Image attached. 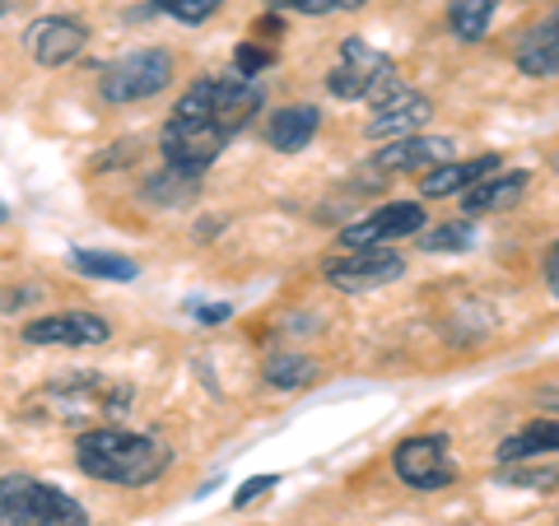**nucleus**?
I'll return each instance as SVG.
<instances>
[{"label": "nucleus", "mask_w": 559, "mask_h": 526, "mask_svg": "<svg viewBox=\"0 0 559 526\" xmlns=\"http://www.w3.org/2000/svg\"><path fill=\"white\" fill-rule=\"evenodd\" d=\"M75 462L84 476H94L103 485L140 489L168 470V447H159L154 438L131 433V429H90L75 447Z\"/></svg>", "instance_id": "obj_1"}, {"label": "nucleus", "mask_w": 559, "mask_h": 526, "mask_svg": "<svg viewBox=\"0 0 559 526\" xmlns=\"http://www.w3.org/2000/svg\"><path fill=\"white\" fill-rule=\"evenodd\" d=\"M178 117H197L210 121L219 131H242L248 121L261 112V84L242 80V75H219V80H197L191 89L178 98Z\"/></svg>", "instance_id": "obj_2"}, {"label": "nucleus", "mask_w": 559, "mask_h": 526, "mask_svg": "<svg viewBox=\"0 0 559 526\" xmlns=\"http://www.w3.org/2000/svg\"><path fill=\"white\" fill-rule=\"evenodd\" d=\"M0 526H90V513L57 485L5 476L0 480Z\"/></svg>", "instance_id": "obj_3"}, {"label": "nucleus", "mask_w": 559, "mask_h": 526, "mask_svg": "<svg viewBox=\"0 0 559 526\" xmlns=\"http://www.w3.org/2000/svg\"><path fill=\"white\" fill-rule=\"evenodd\" d=\"M326 89L345 98V103H388L401 84H396V65L392 57H382L378 47H369L364 38H349L341 47V61L331 65V75H326Z\"/></svg>", "instance_id": "obj_4"}, {"label": "nucleus", "mask_w": 559, "mask_h": 526, "mask_svg": "<svg viewBox=\"0 0 559 526\" xmlns=\"http://www.w3.org/2000/svg\"><path fill=\"white\" fill-rule=\"evenodd\" d=\"M168 80H173V57L159 47H145V51H131V57H121L103 70L98 89L108 103H140V98L164 94Z\"/></svg>", "instance_id": "obj_5"}, {"label": "nucleus", "mask_w": 559, "mask_h": 526, "mask_svg": "<svg viewBox=\"0 0 559 526\" xmlns=\"http://www.w3.org/2000/svg\"><path fill=\"white\" fill-rule=\"evenodd\" d=\"M322 275H326V285L341 294H369V289H382L406 275V261L392 248H345L341 256L326 261Z\"/></svg>", "instance_id": "obj_6"}, {"label": "nucleus", "mask_w": 559, "mask_h": 526, "mask_svg": "<svg viewBox=\"0 0 559 526\" xmlns=\"http://www.w3.org/2000/svg\"><path fill=\"white\" fill-rule=\"evenodd\" d=\"M229 145V131L210 127V121L197 117H168L164 127V164L168 168H182V172H205L210 164L219 159V150Z\"/></svg>", "instance_id": "obj_7"}, {"label": "nucleus", "mask_w": 559, "mask_h": 526, "mask_svg": "<svg viewBox=\"0 0 559 526\" xmlns=\"http://www.w3.org/2000/svg\"><path fill=\"white\" fill-rule=\"evenodd\" d=\"M396 476L411 489H448L452 485V462H448V438L443 433H419L396 447Z\"/></svg>", "instance_id": "obj_8"}, {"label": "nucleus", "mask_w": 559, "mask_h": 526, "mask_svg": "<svg viewBox=\"0 0 559 526\" xmlns=\"http://www.w3.org/2000/svg\"><path fill=\"white\" fill-rule=\"evenodd\" d=\"M419 224H425V210L415 201H392L373 210V215L355 219L349 229H341V248H388L396 238H415Z\"/></svg>", "instance_id": "obj_9"}, {"label": "nucleus", "mask_w": 559, "mask_h": 526, "mask_svg": "<svg viewBox=\"0 0 559 526\" xmlns=\"http://www.w3.org/2000/svg\"><path fill=\"white\" fill-rule=\"evenodd\" d=\"M84 43H90V33H84L80 20H70V14H43V20H33L24 28V47L28 57L38 65H70L84 51Z\"/></svg>", "instance_id": "obj_10"}, {"label": "nucleus", "mask_w": 559, "mask_h": 526, "mask_svg": "<svg viewBox=\"0 0 559 526\" xmlns=\"http://www.w3.org/2000/svg\"><path fill=\"white\" fill-rule=\"evenodd\" d=\"M112 336V326L94 318V312H51L24 326L28 345H66V349H84V345H103Z\"/></svg>", "instance_id": "obj_11"}, {"label": "nucleus", "mask_w": 559, "mask_h": 526, "mask_svg": "<svg viewBox=\"0 0 559 526\" xmlns=\"http://www.w3.org/2000/svg\"><path fill=\"white\" fill-rule=\"evenodd\" d=\"M433 117V108H429V98L425 94H411V89H396L388 103H378V112H373V121H369V135L373 140H401V135H411V131H419L425 121Z\"/></svg>", "instance_id": "obj_12"}, {"label": "nucleus", "mask_w": 559, "mask_h": 526, "mask_svg": "<svg viewBox=\"0 0 559 526\" xmlns=\"http://www.w3.org/2000/svg\"><path fill=\"white\" fill-rule=\"evenodd\" d=\"M489 172H499V154H480V159H452V164L429 168L425 182H419V191H425L429 201H443V196H457V191L476 187L480 178H489Z\"/></svg>", "instance_id": "obj_13"}, {"label": "nucleus", "mask_w": 559, "mask_h": 526, "mask_svg": "<svg viewBox=\"0 0 559 526\" xmlns=\"http://www.w3.org/2000/svg\"><path fill=\"white\" fill-rule=\"evenodd\" d=\"M518 70L532 80L559 75V10H550L546 20L518 43Z\"/></svg>", "instance_id": "obj_14"}, {"label": "nucleus", "mask_w": 559, "mask_h": 526, "mask_svg": "<svg viewBox=\"0 0 559 526\" xmlns=\"http://www.w3.org/2000/svg\"><path fill=\"white\" fill-rule=\"evenodd\" d=\"M452 150V140H425V135H401L378 154L382 172H419V168H439V159Z\"/></svg>", "instance_id": "obj_15"}, {"label": "nucleus", "mask_w": 559, "mask_h": 526, "mask_svg": "<svg viewBox=\"0 0 559 526\" xmlns=\"http://www.w3.org/2000/svg\"><path fill=\"white\" fill-rule=\"evenodd\" d=\"M527 172L513 168V172H489V178H480L476 187H466L462 191V215H489V210H503V205H513L522 191H527Z\"/></svg>", "instance_id": "obj_16"}, {"label": "nucleus", "mask_w": 559, "mask_h": 526, "mask_svg": "<svg viewBox=\"0 0 559 526\" xmlns=\"http://www.w3.org/2000/svg\"><path fill=\"white\" fill-rule=\"evenodd\" d=\"M318 127H322V112L318 108H308V103H294V108H280L275 117H271V145L280 150V154H299L312 135H318Z\"/></svg>", "instance_id": "obj_17"}, {"label": "nucleus", "mask_w": 559, "mask_h": 526, "mask_svg": "<svg viewBox=\"0 0 559 526\" xmlns=\"http://www.w3.org/2000/svg\"><path fill=\"white\" fill-rule=\"evenodd\" d=\"M540 452H559V419H536L522 433H513L509 443H499V462H527L540 457Z\"/></svg>", "instance_id": "obj_18"}, {"label": "nucleus", "mask_w": 559, "mask_h": 526, "mask_svg": "<svg viewBox=\"0 0 559 526\" xmlns=\"http://www.w3.org/2000/svg\"><path fill=\"white\" fill-rule=\"evenodd\" d=\"M495 10H499V0H452V5H448V28H452V38L480 43L485 28H489V20H495Z\"/></svg>", "instance_id": "obj_19"}, {"label": "nucleus", "mask_w": 559, "mask_h": 526, "mask_svg": "<svg viewBox=\"0 0 559 526\" xmlns=\"http://www.w3.org/2000/svg\"><path fill=\"white\" fill-rule=\"evenodd\" d=\"M70 271L94 275V279H117V285H127V279L140 275L135 261L117 256V252H94V248H75V252H70Z\"/></svg>", "instance_id": "obj_20"}, {"label": "nucleus", "mask_w": 559, "mask_h": 526, "mask_svg": "<svg viewBox=\"0 0 559 526\" xmlns=\"http://www.w3.org/2000/svg\"><path fill=\"white\" fill-rule=\"evenodd\" d=\"M197 182H201V172L164 168V172H154V178L145 182V201H154V205H187V201H197Z\"/></svg>", "instance_id": "obj_21"}, {"label": "nucleus", "mask_w": 559, "mask_h": 526, "mask_svg": "<svg viewBox=\"0 0 559 526\" xmlns=\"http://www.w3.org/2000/svg\"><path fill=\"white\" fill-rule=\"evenodd\" d=\"M312 373H318V363L312 359H299V355H280L266 363V382L280 392H294V387H308Z\"/></svg>", "instance_id": "obj_22"}, {"label": "nucleus", "mask_w": 559, "mask_h": 526, "mask_svg": "<svg viewBox=\"0 0 559 526\" xmlns=\"http://www.w3.org/2000/svg\"><path fill=\"white\" fill-rule=\"evenodd\" d=\"M499 485H509V489H555L559 485V466H522V462H509L499 470Z\"/></svg>", "instance_id": "obj_23"}, {"label": "nucleus", "mask_w": 559, "mask_h": 526, "mask_svg": "<svg viewBox=\"0 0 559 526\" xmlns=\"http://www.w3.org/2000/svg\"><path fill=\"white\" fill-rule=\"evenodd\" d=\"M471 242H476V234H471V224H439V229L419 234V248L425 252H466Z\"/></svg>", "instance_id": "obj_24"}, {"label": "nucleus", "mask_w": 559, "mask_h": 526, "mask_svg": "<svg viewBox=\"0 0 559 526\" xmlns=\"http://www.w3.org/2000/svg\"><path fill=\"white\" fill-rule=\"evenodd\" d=\"M219 5L224 0H154V10L178 24H205L210 14H219Z\"/></svg>", "instance_id": "obj_25"}, {"label": "nucleus", "mask_w": 559, "mask_h": 526, "mask_svg": "<svg viewBox=\"0 0 559 526\" xmlns=\"http://www.w3.org/2000/svg\"><path fill=\"white\" fill-rule=\"evenodd\" d=\"M275 65V51H266V47H252V43H242L238 51H234V70L242 80H257L261 70H271Z\"/></svg>", "instance_id": "obj_26"}, {"label": "nucleus", "mask_w": 559, "mask_h": 526, "mask_svg": "<svg viewBox=\"0 0 559 526\" xmlns=\"http://www.w3.org/2000/svg\"><path fill=\"white\" fill-rule=\"evenodd\" d=\"M364 0H271V10H294V14H336V10H359Z\"/></svg>", "instance_id": "obj_27"}, {"label": "nucleus", "mask_w": 559, "mask_h": 526, "mask_svg": "<svg viewBox=\"0 0 559 526\" xmlns=\"http://www.w3.org/2000/svg\"><path fill=\"white\" fill-rule=\"evenodd\" d=\"M275 485H280L275 476H252L248 485H238V494H234V507H248V503H257V499H266Z\"/></svg>", "instance_id": "obj_28"}, {"label": "nucleus", "mask_w": 559, "mask_h": 526, "mask_svg": "<svg viewBox=\"0 0 559 526\" xmlns=\"http://www.w3.org/2000/svg\"><path fill=\"white\" fill-rule=\"evenodd\" d=\"M546 285H550L555 298H559V242H550V252H546Z\"/></svg>", "instance_id": "obj_29"}, {"label": "nucleus", "mask_w": 559, "mask_h": 526, "mask_svg": "<svg viewBox=\"0 0 559 526\" xmlns=\"http://www.w3.org/2000/svg\"><path fill=\"white\" fill-rule=\"evenodd\" d=\"M191 312H197L201 322H224V318H229V308H191Z\"/></svg>", "instance_id": "obj_30"}, {"label": "nucleus", "mask_w": 559, "mask_h": 526, "mask_svg": "<svg viewBox=\"0 0 559 526\" xmlns=\"http://www.w3.org/2000/svg\"><path fill=\"white\" fill-rule=\"evenodd\" d=\"M540 406H550V410H555V419H559V392H546V396H540Z\"/></svg>", "instance_id": "obj_31"}, {"label": "nucleus", "mask_w": 559, "mask_h": 526, "mask_svg": "<svg viewBox=\"0 0 559 526\" xmlns=\"http://www.w3.org/2000/svg\"><path fill=\"white\" fill-rule=\"evenodd\" d=\"M0 224H5V205H0Z\"/></svg>", "instance_id": "obj_32"}, {"label": "nucleus", "mask_w": 559, "mask_h": 526, "mask_svg": "<svg viewBox=\"0 0 559 526\" xmlns=\"http://www.w3.org/2000/svg\"><path fill=\"white\" fill-rule=\"evenodd\" d=\"M0 14H5V0H0Z\"/></svg>", "instance_id": "obj_33"}]
</instances>
